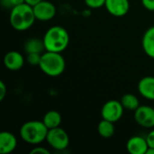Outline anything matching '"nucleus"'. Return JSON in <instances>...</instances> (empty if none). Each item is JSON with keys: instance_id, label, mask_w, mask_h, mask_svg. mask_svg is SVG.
Instances as JSON below:
<instances>
[{"instance_id": "9b49d317", "label": "nucleus", "mask_w": 154, "mask_h": 154, "mask_svg": "<svg viewBox=\"0 0 154 154\" xmlns=\"http://www.w3.org/2000/svg\"><path fill=\"white\" fill-rule=\"evenodd\" d=\"M126 149L131 154H146L149 145L146 138L142 136H133L127 141Z\"/></svg>"}, {"instance_id": "dca6fc26", "label": "nucleus", "mask_w": 154, "mask_h": 154, "mask_svg": "<svg viewBox=\"0 0 154 154\" xmlns=\"http://www.w3.org/2000/svg\"><path fill=\"white\" fill-rule=\"evenodd\" d=\"M42 122L44 123V125L47 126V128L50 129H53L56 127H59L61 123V116L58 111L55 110H51L48 111L42 119Z\"/></svg>"}, {"instance_id": "423d86ee", "label": "nucleus", "mask_w": 154, "mask_h": 154, "mask_svg": "<svg viewBox=\"0 0 154 154\" xmlns=\"http://www.w3.org/2000/svg\"><path fill=\"white\" fill-rule=\"evenodd\" d=\"M124 106L120 101L109 100L104 104L101 109V116L103 119L113 123L119 121L124 115Z\"/></svg>"}, {"instance_id": "f03ea898", "label": "nucleus", "mask_w": 154, "mask_h": 154, "mask_svg": "<svg viewBox=\"0 0 154 154\" xmlns=\"http://www.w3.org/2000/svg\"><path fill=\"white\" fill-rule=\"evenodd\" d=\"M42 40L45 51L61 53L69 45V35L64 27L56 25L47 30Z\"/></svg>"}, {"instance_id": "f3484780", "label": "nucleus", "mask_w": 154, "mask_h": 154, "mask_svg": "<svg viewBox=\"0 0 154 154\" xmlns=\"http://www.w3.org/2000/svg\"><path fill=\"white\" fill-rule=\"evenodd\" d=\"M116 131L113 122L102 119L97 125V133L103 138H110L114 135Z\"/></svg>"}, {"instance_id": "7ed1b4c3", "label": "nucleus", "mask_w": 154, "mask_h": 154, "mask_svg": "<svg viewBox=\"0 0 154 154\" xmlns=\"http://www.w3.org/2000/svg\"><path fill=\"white\" fill-rule=\"evenodd\" d=\"M49 129L42 121H28L20 128V136L23 142L36 145L46 140Z\"/></svg>"}, {"instance_id": "393cba45", "label": "nucleus", "mask_w": 154, "mask_h": 154, "mask_svg": "<svg viewBox=\"0 0 154 154\" xmlns=\"http://www.w3.org/2000/svg\"><path fill=\"white\" fill-rule=\"evenodd\" d=\"M7 90H6V86L4 83V81H0V101H2L5 96H6Z\"/></svg>"}, {"instance_id": "a211bd4d", "label": "nucleus", "mask_w": 154, "mask_h": 154, "mask_svg": "<svg viewBox=\"0 0 154 154\" xmlns=\"http://www.w3.org/2000/svg\"><path fill=\"white\" fill-rule=\"evenodd\" d=\"M120 102L122 103L125 109L130 110V111H135L139 106V99L134 94H125L122 97Z\"/></svg>"}, {"instance_id": "4468645a", "label": "nucleus", "mask_w": 154, "mask_h": 154, "mask_svg": "<svg viewBox=\"0 0 154 154\" xmlns=\"http://www.w3.org/2000/svg\"><path fill=\"white\" fill-rule=\"evenodd\" d=\"M142 45L146 55H148L152 59H154V26L150 27L144 32Z\"/></svg>"}, {"instance_id": "20e7f679", "label": "nucleus", "mask_w": 154, "mask_h": 154, "mask_svg": "<svg viewBox=\"0 0 154 154\" xmlns=\"http://www.w3.org/2000/svg\"><path fill=\"white\" fill-rule=\"evenodd\" d=\"M39 68L49 77H58L64 72L66 62L60 52L46 51L42 54Z\"/></svg>"}, {"instance_id": "9d476101", "label": "nucleus", "mask_w": 154, "mask_h": 154, "mask_svg": "<svg viewBox=\"0 0 154 154\" xmlns=\"http://www.w3.org/2000/svg\"><path fill=\"white\" fill-rule=\"evenodd\" d=\"M4 64L7 69L16 71L23 68L24 64V58L19 51H11L5 55Z\"/></svg>"}, {"instance_id": "1a4fd4ad", "label": "nucleus", "mask_w": 154, "mask_h": 154, "mask_svg": "<svg viewBox=\"0 0 154 154\" xmlns=\"http://www.w3.org/2000/svg\"><path fill=\"white\" fill-rule=\"evenodd\" d=\"M105 6L110 14L116 17H122L128 13L130 3L129 0H106Z\"/></svg>"}, {"instance_id": "ddd939ff", "label": "nucleus", "mask_w": 154, "mask_h": 154, "mask_svg": "<svg viewBox=\"0 0 154 154\" xmlns=\"http://www.w3.org/2000/svg\"><path fill=\"white\" fill-rule=\"evenodd\" d=\"M138 91L142 97L148 100H154V77L147 76L138 83Z\"/></svg>"}, {"instance_id": "6ab92c4d", "label": "nucleus", "mask_w": 154, "mask_h": 154, "mask_svg": "<svg viewBox=\"0 0 154 154\" xmlns=\"http://www.w3.org/2000/svg\"><path fill=\"white\" fill-rule=\"evenodd\" d=\"M42 53H29L27 54V62L32 66H39Z\"/></svg>"}, {"instance_id": "aec40b11", "label": "nucleus", "mask_w": 154, "mask_h": 154, "mask_svg": "<svg viewBox=\"0 0 154 154\" xmlns=\"http://www.w3.org/2000/svg\"><path fill=\"white\" fill-rule=\"evenodd\" d=\"M86 5L93 9L100 8L102 6H105L106 5V0H85Z\"/></svg>"}, {"instance_id": "a878e982", "label": "nucleus", "mask_w": 154, "mask_h": 154, "mask_svg": "<svg viewBox=\"0 0 154 154\" xmlns=\"http://www.w3.org/2000/svg\"><path fill=\"white\" fill-rule=\"evenodd\" d=\"M41 1H42V0H25V3L32 5V6H33V5H37L38 3H40Z\"/></svg>"}, {"instance_id": "39448f33", "label": "nucleus", "mask_w": 154, "mask_h": 154, "mask_svg": "<svg viewBox=\"0 0 154 154\" xmlns=\"http://www.w3.org/2000/svg\"><path fill=\"white\" fill-rule=\"evenodd\" d=\"M46 141L51 148L57 151H63L67 149L69 144V134L60 126L48 131Z\"/></svg>"}, {"instance_id": "5701e85b", "label": "nucleus", "mask_w": 154, "mask_h": 154, "mask_svg": "<svg viewBox=\"0 0 154 154\" xmlns=\"http://www.w3.org/2000/svg\"><path fill=\"white\" fill-rule=\"evenodd\" d=\"M142 4L149 11H154V0H142Z\"/></svg>"}, {"instance_id": "f257e3e1", "label": "nucleus", "mask_w": 154, "mask_h": 154, "mask_svg": "<svg viewBox=\"0 0 154 154\" xmlns=\"http://www.w3.org/2000/svg\"><path fill=\"white\" fill-rule=\"evenodd\" d=\"M36 20L33 7L26 3L16 5L11 9L10 23L16 31H25L32 26Z\"/></svg>"}, {"instance_id": "f8f14e48", "label": "nucleus", "mask_w": 154, "mask_h": 154, "mask_svg": "<svg viewBox=\"0 0 154 154\" xmlns=\"http://www.w3.org/2000/svg\"><path fill=\"white\" fill-rule=\"evenodd\" d=\"M17 146L16 137L10 132H2L0 134V152L9 154L15 150Z\"/></svg>"}, {"instance_id": "412c9836", "label": "nucleus", "mask_w": 154, "mask_h": 154, "mask_svg": "<svg viewBox=\"0 0 154 154\" xmlns=\"http://www.w3.org/2000/svg\"><path fill=\"white\" fill-rule=\"evenodd\" d=\"M25 3V0H2V5L5 7H14Z\"/></svg>"}, {"instance_id": "b1692460", "label": "nucleus", "mask_w": 154, "mask_h": 154, "mask_svg": "<svg viewBox=\"0 0 154 154\" xmlns=\"http://www.w3.org/2000/svg\"><path fill=\"white\" fill-rule=\"evenodd\" d=\"M149 148H154V129L152 130L146 137Z\"/></svg>"}, {"instance_id": "0eeeda50", "label": "nucleus", "mask_w": 154, "mask_h": 154, "mask_svg": "<svg viewBox=\"0 0 154 154\" xmlns=\"http://www.w3.org/2000/svg\"><path fill=\"white\" fill-rule=\"evenodd\" d=\"M134 120L142 127H154V108L149 106H140L134 111Z\"/></svg>"}, {"instance_id": "bb28decb", "label": "nucleus", "mask_w": 154, "mask_h": 154, "mask_svg": "<svg viewBox=\"0 0 154 154\" xmlns=\"http://www.w3.org/2000/svg\"><path fill=\"white\" fill-rule=\"evenodd\" d=\"M146 154H154V148H149Z\"/></svg>"}, {"instance_id": "4be33fe9", "label": "nucleus", "mask_w": 154, "mask_h": 154, "mask_svg": "<svg viewBox=\"0 0 154 154\" xmlns=\"http://www.w3.org/2000/svg\"><path fill=\"white\" fill-rule=\"evenodd\" d=\"M31 154H50V152L44 147H34L31 152Z\"/></svg>"}, {"instance_id": "6e6552de", "label": "nucleus", "mask_w": 154, "mask_h": 154, "mask_svg": "<svg viewBox=\"0 0 154 154\" xmlns=\"http://www.w3.org/2000/svg\"><path fill=\"white\" fill-rule=\"evenodd\" d=\"M33 12L35 14L36 20L46 22L51 20L56 14V7L55 5L49 2L42 0L37 5H33Z\"/></svg>"}, {"instance_id": "2eb2a0df", "label": "nucleus", "mask_w": 154, "mask_h": 154, "mask_svg": "<svg viewBox=\"0 0 154 154\" xmlns=\"http://www.w3.org/2000/svg\"><path fill=\"white\" fill-rule=\"evenodd\" d=\"M23 49L27 54H29V53H42V51L45 50L43 40H41L39 38H31L25 42Z\"/></svg>"}]
</instances>
